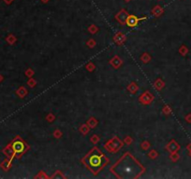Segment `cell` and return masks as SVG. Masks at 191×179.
I'll list each match as a JSON object with an SVG mask.
<instances>
[{
	"label": "cell",
	"mask_w": 191,
	"mask_h": 179,
	"mask_svg": "<svg viewBox=\"0 0 191 179\" xmlns=\"http://www.w3.org/2000/svg\"><path fill=\"white\" fill-rule=\"evenodd\" d=\"M1 80H2V76H0V81H1Z\"/></svg>",
	"instance_id": "cell-1"
}]
</instances>
